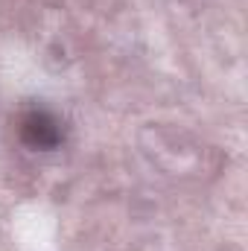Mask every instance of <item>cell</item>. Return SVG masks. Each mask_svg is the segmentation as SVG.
<instances>
[{
    "label": "cell",
    "mask_w": 248,
    "mask_h": 251,
    "mask_svg": "<svg viewBox=\"0 0 248 251\" xmlns=\"http://www.w3.org/2000/svg\"><path fill=\"white\" fill-rule=\"evenodd\" d=\"M24 140L35 149H53L62 140V128L59 120L50 117L47 111H32L24 120Z\"/></svg>",
    "instance_id": "cell-1"
}]
</instances>
